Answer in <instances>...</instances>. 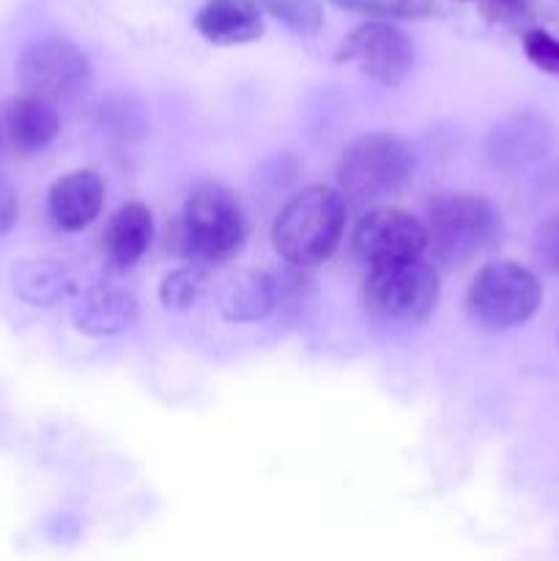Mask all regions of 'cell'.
<instances>
[{
    "instance_id": "cell-17",
    "label": "cell",
    "mask_w": 559,
    "mask_h": 561,
    "mask_svg": "<svg viewBox=\"0 0 559 561\" xmlns=\"http://www.w3.org/2000/svg\"><path fill=\"white\" fill-rule=\"evenodd\" d=\"M11 290L33 307H55L77 294L69 268L49 257H25L11 266Z\"/></svg>"
},
{
    "instance_id": "cell-21",
    "label": "cell",
    "mask_w": 559,
    "mask_h": 561,
    "mask_svg": "<svg viewBox=\"0 0 559 561\" xmlns=\"http://www.w3.org/2000/svg\"><path fill=\"white\" fill-rule=\"evenodd\" d=\"M524 53L546 75L559 77V38L543 27L524 33Z\"/></svg>"
},
{
    "instance_id": "cell-6",
    "label": "cell",
    "mask_w": 559,
    "mask_h": 561,
    "mask_svg": "<svg viewBox=\"0 0 559 561\" xmlns=\"http://www.w3.org/2000/svg\"><path fill=\"white\" fill-rule=\"evenodd\" d=\"M543 305V283L515 261L486 263L466 290V310L493 332L524 327Z\"/></svg>"
},
{
    "instance_id": "cell-3",
    "label": "cell",
    "mask_w": 559,
    "mask_h": 561,
    "mask_svg": "<svg viewBox=\"0 0 559 561\" xmlns=\"http://www.w3.org/2000/svg\"><path fill=\"white\" fill-rule=\"evenodd\" d=\"M427 250L442 266H466L502 233L497 203L475 192H438L427 203Z\"/></svg>"
},
{
    "instance_id": "cell-25",
    "label": "cell",
    "mask_w": 559,
    "mask_h": 561,
    "mask_svg": "<svg viewBox=\"0 0 559 561\" xmlns=\"http://www.w3.org/2000/svg\"><path fill=\"white\" fill-rule=\"evenodd\" d=\"M0 146H3V137H0Z\"/></svg>"
},
{
    "instance_id": "cell-19",
    "label": "cell",
    "mask_w": 559,
    "mask_h": 561,
    "mask_svg": "<svg viewBox=\"0 0 559 561\" xmlns=\"http://www.w3.org/2000/svg\"><path fill=\"white\" fill-rule=\"evenodd\" d=\"M203 288H206V272L192 263L173 268L159 283V301L168 310H190L197 299H201Z\"/></svg>"
},
{
    "instance_id": "cell-15",
    "label": "cell",
    "mask_w": 559,
    "mask_h": 561,
    "mask_svg": "<svg viewBox=\"0 0 559 561\" xmlns=\"http://www.w3.org/2000/svg\"><path fill=\"white\" fill-rule=\"evenodd\" d=\"M3 131L14 151L33 157L53 146L60 131V118L53 104L33 96H16L3 107Z\"/></svg>"
},
{
    "instance_id": "cell-5",
    "label": "cell",
    "mask_w": 559,
    "mask_h": 561,
    "mask_svg": "<svg viewBox=\"0 0 559 561\" xmlns=\"http://www.w3.org/2000/svg\"><path fill=\"white\" fill-rule=\"evenodd\" d=\"M438 294L442 285L433 263H427L425 257H411V261L367 268L362 305L378 321L417 327L433 316Z\"/></svg>"
},
{
    "instance_id": "cell-12",
    "label": "cell",
    "mask_w": 559,
    "mask_h": 561,
    "mask_svg": "<svg viewBox=\"0 0 559 561\" xmlns=\"http://www.w3.org/2000/svg\"><path fill=\"white\" fill-rule=\"evenodd\" d=\"M140 307L126 288L118 285H93L75 296L71 323L88 337H113L137 323Z\"/></svg>"
},
{
    "instance_id": "cell-22",
    "label": "cell",
    "mask_w": 559,
    "mask_h": 561,
    "mask_svg": "<svg viewBox=\"0 0 559 561\" xmlns=\"http://www.w3.org/2000/svg\"><path fill=\"white\" fill-rule=\"evenodd\" d=\"M532 255L548 274H559V211L551 214L537 228L535 241H532Z\"/></svg>"
},
{
    "instance_id": "cell-14",
    "label": "cell",
    "mask_w": 559,
    "mask_h": 561,
    "mask_svg": "<svg viewBox=\"0 0 559 561\" xmlns=\"http://www.w3.org/2000/svg\"><path fill=\"white\" fill-rule=\"evenodd\" d=\"M195 27L219 47L250 44L263 36V11L255 0H206L197 9Z\"/></svg>"
},
{
    "instance_id": "cell-9",
    "label": "cell",
    "mask_w": 559,
    "mask_h": 561,
    "mask_svg": "<svg viewBox=\"0 0 559 561\" xmlns=\"http://www.w3.org/2000/svg\"><path fill=\"white\" fill-rule=\"evenodd\" d=\"M338 60H356L370 80L395 88L414 69V44L389 22H365L345 38Z\"/></svg>"
},
{
    "instance_id": "cell-7",
    "label": "cell",
    "mask_w": 559,
    "mask_h": 561,
    "mask_svg": "<svg viewBox=\"0 0 559 561\" xmlns=\"http://www.w3.org/2000/svg\"><path fill=\"white\" fill-rule=\"evenodd\" d=\"M16 77L25 88V96L58 104L85 91L91 80V64L88 55L69 38H38L22 49L16 60Z\"/></svg>"
},
{
    "instance_id": "cell-10",
    "label": "cell",
    "mask_w": 559,
    "mask_h": 561,
    "mask_svg": "<svg viewBox=\"0 0 559 561\" xmlns=\"http://www.w3.org/2000/svg\"><path fill=\"white\" fill-rule=\"evenodd\" d=\"M554 146V126L537 110H515L491 126L486 153L497 168L518 170L546 157Z\"/></svg>"
},
{
    "instance_id": "cell-8",
    "label": "cell",
    "mask_w": 559,
    "mask_h": 561,
    "mask_svg": "<svg viewBox=\"0 0 559 561\" xmlns=\"http://www.w3.org/2000/svg\"><path fill=\"white\" fill-rule=\"evenodd\" d=\"M425 250V222H420L414 214L403 211V208H370L354 230V252L362 263H367V268L422 257Z\"/></svg>"
},
{
    "instance_id": "cell-1",
    "label": "cell",
    "mask_w": 559,
    "mask_h": 561,
    "mask_svg": "<svg viewBox=\"0 0 559 561\" xmlns=\"http://www.w3.org/2000/svg\"><path fill=\"white\" fill-rule=\"evenodd\" d=\"M345 230V197L323 184L296 192L272 225L274 252L294 268L321 266Z\"/></svg>"
},
{
    "instance_id": "cell-20",
    "label": "cell",
    "mask_w": 559,
    "mask_h": 561,
    "mask_svg": "<svg viewBox=\"0 0 559 561\" xmlns=\"http://www.w3.org/2000/svg\"><path fill=\"white\" fill-rule=\"evenodd\" d=\"M255 3L299 36H312L323 25V9L318 0H255Z\"/></svg>"
},
{
    "instance_id": "cell-24",
    "label": "cell",
    "mask_w": 559,
    "mask_h": 561,
    "mask_svg": "<svg viewBox=\"0 0 559 561\" xmlns=\"http://www.w3.org/2000/svg\"><path fill=\"white\" fill-rule=\"evenodd\" d=\"M20 217V201H16V190L11 186L9 179L0 175V236L9 233Z\"/></svg>"
},
{
    "instance_id": "cell-4",
    "label": "cell",
    "mask_w": 559,
    "mask_h": 561,
    "mask_svg": "<svg viewBox=\"0 0 559 561\" xmlns=\"http://www.w3.org/2000/svg\"><path fill=\"white\" fill-rule=\"evenodd\" d=\"M414 179V153L389 131H370L349 142L338 162V192L351 203L392 197Z\"/></svg>"
},
{
    "instance_id": "cell-16",
    "label": "cell",
    "mask_w": 559,
    "mask_h": 561,
    "mask_svg": "<svg viewBox=\"0 0 559 561\" xmlns=\"http://www.w3.org/2000/svg\"><path fill=\"white\" fill-rule=\"evenodd\" d=\"M151 208L132 201L110 217L107 230H104V255L113 263V268L124 272V268H132L142 255H146V250L151 247Z\"/></svg>"
},
{
    "instance_id": "cell-2",
    "label": "cell",
    "mask_w": 559,
    "mask_h": 561,
    "mask_svg": "<svg viewBox=\"0 0 559 561\" xmlns=\"http://www.w3.org/2000/svg\"><path fill=\"white\" fill-rule=\"evenodd\" d=\"M175 241L181 255L203 272L228 263L247 241L241 201L223 184L197 186L181 208Z\"/></svg>"
},
{
    "instance_id": "cell-11",
    "label": "cell",
    "mask_w": 559,
    "mask_h": 561,
    "mask_svg": "<svg viewBox=\"0 0 559 561\" xmlns=\"http://www.w3.org/2000/svg\"><path fill=\"white\" fill-rule=\"evenodd\" d=\"M288 294L285 274L266 272V268H241L219 294V310L230 323H258L272 316L277 305H283Z\"/></svg>"
},
{
    "instance_id": "cell-23",
    "label": "cell",
    "mask_w": 559,
    "mask_h": 561,
    "mask_svg": "<svg viewBox=\"0 0 559 561\" xmlns=\"http://www.w3.org/2000/svg\"><path fill=\"white\" fill-rule=\"evenodd\" d=\"M329 3H334L343 11H351V14H367V16H376V20L417 14V11L406 9V5L392 3V0H329Z\"/></svg>"
},
{
    "instance_id": "cell-13",
    "label": "cell",
    "mask_w": 559,
    "mask_h": 561,
    "mask_svg": "<svg viewBox=\"0 0 559 561\" xmlns=\"http://www.w3.org/2000/svg\"><path fill=\"white\" fill-rule=\"evenodd\" d=\"M104 203V184L93 170H71L53 184L47 195L49 222L66 233L85 230L99 217Z\"/></svg>"
},
{
    "instance_id": "cell-18",
    "label": "cell",
    "mask_w": 559,
    "mask_h": 561,
    "mask_svg": "<svg viewBox=\"0 0 559 561\" xmlns=\"http://www.w3.org/2000/svg\"><path fill=\"white\" fill-rule=\"evenodd\" d=\"M99 126L118 140H140L146 135V113L132 96H113L99 104Z\"/></svg>"
}]
</instances>
